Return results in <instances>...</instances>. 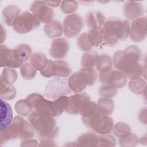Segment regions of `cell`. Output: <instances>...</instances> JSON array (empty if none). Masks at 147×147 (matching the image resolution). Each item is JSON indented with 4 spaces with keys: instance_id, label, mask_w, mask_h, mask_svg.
<instances>
[{
    "instance_id": "cell-1",
    "label": "cell",
    "mask_w": 147,
    "mask_h": 147,
    "mask_svg": "<svg viewBox=\"0 0 147 147\" xmlns=\"http://www.w3.org/2000/svg\"><path fill=\"white\" fill-rule=\"evenodd\" d=\"M141 50L136 45H130L125 51H117L113 55V63L118 70L130 80L138 79L143 74V67L139 61L141 59Z\"/></svg>"
},
{
    "instance_id": "cell-2",
    "label": "cell",
    "mask_w": 147,
    "mask_h": 147,
    "mask_svg": "<svg viewBox=\"0 0 147 147\" xmlns=\"http://www.w3.org/2000/svg\"><path fill=\"white\" fill-rule=\"evenodd\" d=\"M103 40L109 46L115 45L119 40H126L130 34V24L127 20L117 18H107L103 26Z\"/></svg>"
},
{
    "instance_id": "cell-3",
    "label": "cell",
    "mask_w": 147,
    "mask_h": 147,
    "mask_svg": "<svg viewBox=\"0 0 147 147\" xmlns=\"http://www.w3.org/2000/svg\"><path fill=\"white\" fill-rule=\"evenodd\" d=\"M28 119L40 140H53L57 136L59 129L52 117L42 115L34 111L30 114Z\"/></svg>"
},
{
    "instance_id": "cell-4",
    "label": "cell",
    "mask_w": 147,
    "mask_h": 147,
    "mask_svg": "<svg viewBox=\"0 0 147 147\" xmlns=\"http://www.w3.org/2000/svg\"><path fill=\"white\" fill-rule=\"evenodd\" d=\"M26 99L32 105L35 111L42 115L58 117L62 113L59 111L55 100L46 99L38 93H33L26 97Z\"/></svg>"
},
{
    "instance_id": "cell-5",
    "label": "cell",
    "mask_w": 147,
    "mask_h": 147,
    "mask_svg": "<svg viewBox=\"0 0 147 147\" xmlns=\"http://www.w3.org/2000/svg\"><path fill=\"white\" fill-rule=\"evenodd\" d=\"M82 119L85 125L99 134H109L113 129V118L108 115L102 114L98 111L91 117Z\"/></svg>"
},
{
    "instance_id": "cell-6",
    "label": "cell",
    "mask_w": 147,
    "mask_h": 147,
    "mask_svg": "<svg viewBox=\"0 0 147 147\" xmlns=\"http://www.w3.org/2000/svg\"><path fill=\"white\" fill-rule=\"evenodd\" d=\"M68 80L66 78L56 76L48 82L44 91V96L48 99L55 100L62 96L71 94Z\"/></svg>"
},
{
    "instance_id": "cell-7",
    "label": "cell",
    "mask_w": 147,
    "mask_h": 147,
    "mask_svg": "<svg viewBox=\"0 0 147 147\" xmlns=\"http://www.w3.org/2000/svg\"><path fill=\"white\" fill-rule=\"evenodd\" d=\"M40 25V21L33 14L28 11H25L17 18L13 28L17 33L25 34L35 29Z\"/></svg>"
},
{
    "instance_id": "cell-8",
    "label": "cell",
    "mask_w": 147,
    "mask_h": 147,
    "mask_svg": "<svg viewBox=\"0 0 147 147\" xmlns=\"http://www.w3.org/2000/svg\"><path fill=\"white\" fill-rule=\"evenodd\" d=\"M72 69L69 64L64 60H49L47 67L40 71L41 74L45 78H51L53 76L66 78L69 76Z\"/></svg>"
},
{
    "instance_id": "cell-9",
    "label": "cell",
    "mask_w": 147,
    "mask_h": 147,
    "mask_svg": "<svg viewBox=\"0 0 147 147\" xmlns=\"http://www.w3.org/2000/svg\"><path fill=\"white\" fill-rule=\"evenodd\" d=\"M99 80L102 83L111 85L116 88H121L126 85L127 77L121 71L111 68L99 73Z\"/></svg>"
},
{
    "instance_id": "cell-10",
    "label": "cell",
    "mask_w": 147,
    "mask_h": 147,
    "mask_svg": "<svg viewBox=\"0 0 147 147\" xmlns=\"http://www.w3.org/2000/svg\"><path fill=\"white\" fill-rule=\"evenodd\" d=\"M29 9L40 22L42 23L47 24L51 22L55 17L54 11L45 1H36L33 2Z\"/></svg>"
},
{
    "instance_id": "cell-11",
    "label": "cell",
    "mask_w": 147,
    "mask_h": 147,
    "mask_svg": "<svg viewBox=\"0 0 147 147\" xmlns=\"http://www.w3.org/2000/svg\"><path fill=\"white\" fill-rule=\"evenodd\" d=\"M83 28V20L78 14L75 13L67 16L63 21L64 34L68 38L76 37Z\"/></svg>"
},
{
    "instance_id": "cell-12",
    "label": "cell",
    "mask_w": 147,
    "mask_h": 147,
    "mask_svg": "<svg viewBox=\"0 0 147 147\" xmlns=\"http://www.w3.org/2000/svg\"><path fill=\"white\" fill-rule=\"evenodd\" d=\"M146 17H140L133 21L130 27V38L134 42H141L143 41L146 36Z\"/></svg>"
},
{
    "instance_id": "cell-13",
    "label": "cell",
    "mask_w": 147,
    "mask_h": 147,
    "mask_svg": "<svg viewBox=\"0 0 147 147\" xmlns=\"http://www.w3.org/2000/svg\"><path fill=\"white\" fill-rule=\"evenodd\" d=\"M90 100V96L85 92L71 95L68 97V103L65 111L69 114H78L83 106Z\"/></svg>"
},
{
    "instance_id": "cell-14",
    "label": "cell",
    "mask_w": 147,
    "mask_h": 147,
    "mask_svg": "<svg viewBox=\"0 0 147 147\" xmlns=\"http://www.w3.org/2000/svg\"><path fill=\"white\" fill-rule=\"evenodd\" d=\"M69 49L68 41L62 37L53 40L51 43L49 53L51 57L55 59H61L66 57Z\"/></svg>"
},
{
    "instance_id": "cell-15",
    "label": "cell",
    "mask_w": 147,
    "mask_h": 147,
    "mask_svg": "<svg viewBox=\"0 0 147 147\" xmlns=\"http://www.w3.org/2000/svg\"><path fill=\"white\" fill-rule=\"evenodd\" d=\"M22 118L20 116L15 117L10 125L5 130L1 132L0 143L1 146L8 141L18 138L19 126Z\"/></svg>"
},
{
    "instance_id": "cell-16",
    "label": "cell",
    "mask_w": 147,
    "mask_h": 147,
    "mask_svg": "<svg viewBox=\"0 0 147 147\" xmlns=\"http://www.w3.org/2000/svg\"><path fill=\"white\" fill-rule=\"evenodd\" d=\"M0 61L1 67H7L16 68L22 65L16 60L13 49L2 44L0 46Z\"/></svg>"
},
{
    "instance_id": "cell-17",
    "label": "cell",
    "mask_w": 147,
    "mask_h": 147,
    "mask_svg": "<svg viewBox=\"0 0 147 147\" xmlns=\"http://www.w3.org/2000/svg\"><path fill=\"white\" fill-rule=\"evenodd\" d=\"M145 9L144 6L137 2H126L123 6V14L130 20H135L144 15Z\"/></svg>"
},
{
    "instance_id": "cell-18",
    "label": "cell",
    "mask_w": 147,
    "mask_h": 147,
    "mask_svg": "<svg viewBox=\"0 0 147 147\" xmlns=\"http://www.w3.org/2000/svg\"><path fill=\"white\" fill-rule=\"evenodd\" d=\"M68 80L71 90L74 92L80 93L88 86L86 78L80 70L72 74Z\"/></svg>"
},
{
    "instance_id": "cell-19",
    "label": "cell",
    "mask_w": 147,
    "mask_h": 147,
    "mask_svg": "<svg viewBox=\"0 0 147 147\" xmlns=\"http://www.w3.org/2000/svg\"><path fill=\"white\" fill-rule=\"evenodd\" d=\"M13 112L10 105L1 99V132L5 130L13 121Z\"/></svg>"
},
{
    "instance_id": "cell-20",
    "label": "cell",
    "mask_w": 147,
    "mask_h": 147,
    "mask_svg": "<svg viewBox=\"0 0 147 147\" xmlns=\"http://www.w3.org/2000/svg\"><path fill=\"white\" fill-rule=\"evenodd\" d=\"M105 22V16L99 11H90L86 16V24L91 29L103 28Z\"/></svg>"
},
{
    "instance_id": "cell-21",
    "label": "cell",
    "mask_w": 147,
    "mask_h": 147,
    "mask_svg": "<svg viewBox=\"0 0 147 147\" xmlns=\"http://www.w3.org/2000/svg\"><path fill=\"white\" fill-rule=\"evenodd\" d=\"M76 146L81 147L99 146V137L92 132L81 134L75 142Z\"/></svg>"
},
{
    "instance_id": "cell-22",
    "label": "cell",
    "mask_w": 147,
    "mask_h": 147,
    "mask_svg": "<svg viewBox=\"0 0 147 147\" xmlns=\"http://www.w3.org/2000/svg\"><path fill=\"white\" fill-rule=\"evenodd\" d=\"M20 13L21 9L16 5H10L6 6L2 10L3 22L7 26H13L14 21L20 16Z\"/></svg>"
},
{
    "instance_id": "cell-23",
    "label": "cell",
    "mask_w": 147,
    "mask_h": 147,
    "mask_svg": "<svg viewBox=\"0 0 147 147\" xmlns=\"http://www.w3.org/2000/svg\"><path fill=\"white\" fill-rule=\"evenodd\" d=\"M13 52L16 60L22 65L32 56V50L29 45L21 44L13 49Z\"/></svg>"
},
{
    "instance_id": "cell-24",
    "label": "cell",
    "mask_w": 147,
    "mask_h": 147,
    "mask_svg": "<svg viewBox=\"0 0 147 147\" xmlns=\"http://www.w3.org/2000/svg\"><path fill=\"white\" fill-rule=\"evenodd\" d=\"M44 30L48 37L54 38L62 35L63 28L60 22L55 20L46 24L44 27Z\"/></svg>"
},
{
    "instance_id": "cell-25",
    "label": "cell",
    "mask_w": 147,
    "mask_h": 147,
    "mask_svg": "<svg viewBox=\"0 0 147 147\" xmlns=\"http://www.w3.org/2000/svg\"><path fill=\"white\" fill-rule=\"evenodd\" d=\"M35 132L32 125L22 118L19 126L18 138L21 140H29L34 136Z\"/></svg>"
},
{
    "instance_id": "cell-26",
    "label": "cell",
    "mask_w": 147,
    "mask_h": 147,
    "mask_svg": "<svg viewBox=\"0 0 147 147\" xmlns=\"http://www.w3.org/2000/svg\"><path fill=\"white\" fill-rule=\"evenodd\" d=\"M30 64L36 69L40 71L44 70L48 64L49 60L41 52H34L30 57Z\"/></svg>"
},
{
    "instance_id": "cell-27",
    "label": "cell",
    "mask_w": 147,
    "mask_h": 147,
    "mask_svg": "<svg viewBox=\"0 0 147 147\" xmlns=\"http://www.w3.org/2000/svg\"><path fill=\"white\" fill-rule=\"evenodd\" d=\"M87 33L88 40L92 47L101 46L104 41L103 28L90 29Z\"/></svg>"
},
{
    "instance_id": "cell-28",
    "label": "cell",
    "mask_w": 147,
    "mask_h": 147,
    "mask_svg": "<svg viewBox=\"0 0 147 147\" xmlns=\"http://www.w3.org/2000/svg\"><path fill=\"white\" fill-rule=\"evenodd\" d=\"M98 111L103 115H111L114 109L113 100L110 98H102L98 101Z\"/></svg>"
},
{
    "instance_id": "cell-29",
    "label": "cell",
    "mask_w": 147,
    "mask_h": 147,
    "mask_svg": "<svg viewBox=\"0 0 147 147\" xmlns=\"http://www.w3.org/2000/svg\"><path fill=\"white\" fill-rule=\"evenodd\" d=\"M99 56V54L95 51H88L84 53L81 59L82 67L86 68H92L95 65Z\"/></svg>"
},
{
    "instance_id": "cell-30",
    "label": "cell",
    "mask_w": 147,
    "mask_h": 147,
    "mask_svg": "<svg viewBox=\"0 0 147 147\" xmlns=\"http://www.w3.org/2000/svg\"><path fill=\"white\" fill-rule=\"evenodd\" d=\"M95 65L99 73L106 71L112 68L111 58L108 55L102 54L99 56Z\"/></svg>"
},
{
    "instance_id": "cell-31",
    "label": "cell",
    "mask_w": 147,
    "mask_h": 147,
    "mask_svg": "<svg viewBox=\"0 0 147 147\" xmlns=\"http://www.w3.org/2000/svg\"><path fill=\"white\" fill-rule=\"evenodd\" d=\"M33 106L26 99H21L17 101L15 105L16 112L21 116L26 117L33 109Z\"/></svg>"
},
{
    "instance_id": "cell-32",
    "label": "cell",
    "mask_w": 147,
    "mask_h": 147,
    "mask_svg": "<svg viewBox=\"0 0 147 147\" xmlns=\"http://www.w3.org/2000/svg\"><path fill=\"white\" fill-rule=\"evenodd\" d=\"M98 111L97 104L90 100L86 102L82 107L79 114L82 116V119H86L91 117Z\"/></svg>"
},
{
    "instance_id": "cell-33",
    "label": "cell",
    "mask_w": 147,
    "mask_h": 147,
    "mask_svg": "<svg viewBox=\"0 0 147 147\" xmlns=\"http://www.w3.org/2000/svg\"><path fill=\"white\" fill-rule=\"evenodd\" d=\"M0 95L1 98L7 100H10L16 97V90L11 84H7L1 81Z\"/></svg>"
},
{
    "instance_id": "cell-34",
    "label": "cell",
    "mask_w": 147,
    "mask_h": 147,
    "mask_svg": "<svg viewBox=\"0 0 147 147\" xmlns=\"http://www.w3.org/2000/svg\"><path fill=\"white\" fill-rule=\"evenodd\" d=\"M146 85V82L144 79L140 78L135 80H130L129 82L128 87L133 93L141 95L145 90Z\"/></svg>"
},
{
    "instance_id": "cell-35",
    "label": "cell",
    "mask_w": 147,
    "mask_h": 147,
    "mask_svg": "<svg viewBox=\"0 0 147 147\" xmlns=\"http://www.w3.org/2000/svg\"><path fill=\"white\" fill-rule=\"evenodd\" d=\"M138 142V140L136 135L133 133L126 134L118 140L119 145L123 147H133L136 146Z\"/></svg>"
},
{
    "instance_id": "cell-36",
    "label": "cell",
    "mask_w": 147,
    "mask_h": 147,
    "mask_svg": "<svg viewBox=\"0 0 147 147\" xmlns=\"http://www.w3.org/2000/svg\"><path fill=\"white\" fill-rule=\"evenodd\" d=\"M17 79V73L14 69L5 68L1 74V81L7 84H13Z\"/></svg>"
},
{
    "instance_id": "cell-37",
    "label": "cell",
    "mask_w": 147,
    "mask_h": 147,
    "mask_svg": "<svg viewBox=\"0 0 147 147\" xmlns=\"http://www.w3.org/2000/svg\"><path fill=\"white\" fill-rule=\"evenodd\" d=\"M21 75L26 80L33 79L36 75V69L29 63H24L20 68Z\"/></svg>"
},
{
    "instance_id": "cell-38",
    "label": "cell",
    "mask_w": 147,
    "mask_h": 147,
    "mask_svg": "<svg viewBox=\"0 0 147 147\" xmlns=\"http://www.w3.org/2000/svg\"><path fill=\"white\" fill-rule=\"evenodd\" d=\"M113 130L114 134L118 137L131 133L130 127L127 123L122 122H117L113 126Z\"/></svg>"
},
{
    "instance_id": "cell-39",
    "label": "cell",
    "mask_w": 147,
    "mask_h": 147,
    "mask_svg": "<svg viewBox=\"0 0 147 147\" xmlns=\"http://www.w3.org/2000/svg\"><path fill=\"white\" fill-rule=\"evenodd\" d=\"M117 89L109 84L103 85L99 89V95L106 98H111L115 96L117 93Z\"/></svg>"
},
{
    "instance_id": "cell-40",
    "label": "cell",
    "mask_w": 147,
    "mask_h": 147,
    "mask_svg": "<svg viewBox=\"0 0 147 147\" xmlns=\"http://www.w3.org/2000/svg\"><path fill=\"white\" fill-rule=\"evenodd\" d=\"M77 44L79 49L83 51L88 52L92 48V47L88 40L87 33H82L79 36L77 40Z\"/></svg>"
},
{
    "instance_id": "cell-41",
    "label": "cell",
    "mask_w": 147,
    "mask_h": 147,
    "mask_svg": "<svg viewBox=\"0 0 147 147\" xmlns=\"http://www.w3.org/2000/svg\"><path fill=\"white\" fill-rule=\"evenodd\" d=\"M78 7L76 1H62L60 6L61 11L64 14H71L75 12Z\"/></svg>"
},
{
    "instance_id": "cell-42",
    "label": "cell",
    "mask_w": 147,
    "mask_h": 147,
    "mask_svg": "<svg viewBox=\"0 0 147 147\" xmlns=\"http://www.w3.org/2000/svg\"><path fill=\"white\" fill-rule=\"evenodd\" d=\"M99 137V146H114L117 144L116 139L111 135L101 134Z\"/></svg>"
},
{
    "instance_id": "cell-43",
    "label": "cell",
    "mask_w": 147,
    "mask_h": 147,
    "mask_svg": "<svg viewBox=\"0 0 147 147\" xmlns=\"http://www.w3.org/2000/svg\"><path fill=\"white\" fill-rule=\"evenodd\" d=\"M38 141L36 140H24L21 144V146H38Z\"/></svg>"
},
{
    "instance_id": "cell-44",
    "label": "cell",
    "mask_w": 147,
    "mask_h": 147,
    "mask_svg": "<svg viewBox=\"0 0 147 147\" xmlns=\"http://www.w3.org/2000/svg\"><path fill=\"white\" fill-rule=\"evenodd\" d=\"M57 145L55 144V142L54 141H53L52 140H42L41 141V143L40 145H38V146H56Z\"/></svg>"
},
{
    "instance_id": "cell-45",
    "label": "cell",
    "mask_w": 147,
    "mask_h": 147,
    "mask_svg": "<svg viewBox=\"0 0 147 147\" xmlns=\"http://www.w3.org/2000/svg\"><path fill=\"white\" fill-rule=\"evenodd\" d=\"M45 3L53 7H56L60 5V3L61 2V1H45Z\"/></svg>"
},
{
    "instance_id": "cell-46",
    "label": "cell",
    "mask_w": 147,
    "mask_h": 147,
    "mask_svg": "<svg viewBox=\"0 0 147 147\" xmlns=\"http://www.w3.org/2000/svg\"><path fill=\"white\" fill-rule=\"evenodd\" d=\"M1 30H2V35H1V42L2 43L4 41H5L6 39V30L4 29L3 26L1 25Z\"/></svg>"
},
{
    "instance_id": "cell-47",
    "label": "cell",
    "mask_w": 147,
    "mask_h": 147,
    "mask_svg": "<svg viewBox=\"0 0 147 147\" xmlns=\"http://www.w3.org/2000/svg\"><path fill=\"white\" fill-rule=\"evenodd\" d=\"M138 142L141 144H142V142H146V137H142L140 140H138Z\"/></svg>"
}]
</instances>
